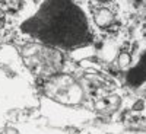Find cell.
I'll list each match as a JSON object with an SVG mask.
<instances>
[{"label":"cell","instance_id":"7a4b0ae2","mask_svg":"<svg viewBox=\"0 0 146 134\" xmlns=\"http://www.w3.org/2000/svg\"><path fill=\"white\" fill-rule=\"evenodd\" d=\"M44 47H29L28 48V54H23V57H25L27 60V64L36 70V71H40V73H45V71H50L51 67L54 69L56 67V60L58 61V58H57V54H54V51L51 50H48L47 45L42 44Z\"/></svg>","mask_w":146,"mask_h":134},{"label":"cell","instance_id":"5b68a950","mask_svg":"<svg viewBox=\"0 0 146 134\" xmlns=\"http://www.w3.org/2000/svg\"><path fill=\"white\" fill-rule=\"evenodd\" d=\"M120 66H123V67H126V66H129L130 64V57L127 55V54H121L120 55Z\"/></svg>","mask_w":146,"mask_h":134},{"label":"cell","instance_id":"8992f818","mask_svg":"<svg viewBox=\"0 0 146 134\" xmlns=\"http://www.w3.org/2000/svg\"><path fill=\"white\" fill-rule=\"evenodd\" d=\"M5 23H6V16H5V13H3V10L0 9V29L5 26Z\"/></svg>","mask_w":146,"mask_h":134},{"label":"cell","instance_id":"52a82bcc","mask_svg":"<svg viewBox=\"0 0 146 134\" xmlns=\"http://www.w3.org/2000/svg\"><path fill=\"white\" fill-rule=\"evenodd\" d=\"M100 2H102V3H107V2H110V0H100Z\"/></svg>","mask_w":146,"mask_h":134},{"label":"cell","instance_id":"277c9868","mask_svg":"<svg viewBox=\"0 0 146 134\" xmlns=\"http://www.w3.org/2000/svg\"><path fill=\"white\" fill-rule=\"evenodd\" d=\"M95 20L100 26H107L113 22V13L108 9H100L95 15Z\"/></svg>","mask_w":146,"mask_h":134},{"label":"cell","instance_id":"6da1fadb","mask_svg":"<svg viewBox=\"0 0 146 134\" xmlns=\"http://www.w3.org/2000/svg\"><path fill=\"white\" fill-rule=\"evenodd\" d=\"M21 31L47 47L62 50L85 47L92 41L88 16L75 0H44L21 25Z\"/></svg>","mask_w":146,"mask_h":134},{"label":"cell","instance_id":"3957f363","mask_svg":"<svg viewBox=\"0 0 146 134\" xmlns=\"http://www.w3.org/2000/svg\"><path fill=\"white\" fill-rule=\"evenodd\" d=\"M126 80L130 86L133 88H139L142 84L146 83V50L137 60V63L135 67H131L126 76Z\"/></svg>","mask_w":146,"mask_h":134}]
</instances>
